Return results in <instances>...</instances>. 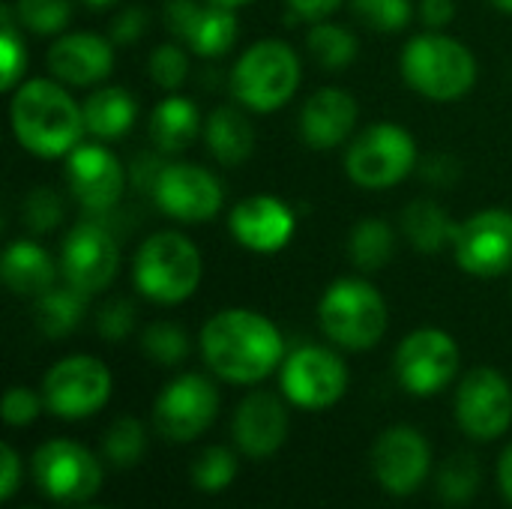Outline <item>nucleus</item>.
<instances>
[{"label":"nucleus","instance_id":"obj_47","mask_svg":"<svg viewBox=\"0 0 512 509\" xmlns=\"http://www.w3.org/2000/svg\"><path fill=\"white\" fill-rule=\"evenodd\" d=\"M0 459H3V501H9L18 489V480H21V465H18V456L9 444L0 447Z\"/></svg>","mask_w":512,"mask_h":509},{"label":"nucleus","instance_id":"obj_4","mask_svg":"<svg viewBox=\"0 0 512 509\" xmlns=\"http://www.w3.org/2000/svg\"><path fill=\"white\" fill-rule=\"evenodd\" d=\"M204 276L201 249L183 231L150 234L132 258V282L141 297L156 306L186 303Z\"/></svg>","mask_w":512,"mask_h":509},{"label":"nucleus","instance_id":"obj_13","mask_svg":"<svg viewBox=\"0 0 512 509\" xmlns=\"http://www.w3.org/2000/svg\"><path fill=\"white\" fill-rule=\"evenodd\" d=\"M219 414V390L207 375H180L162 387L153 405L156 432L174 444L201 438Z\"/></svg>","mask_w":512,"mask_h":509},{"label":"nucleus","instance_id":"obj_11","mask_svg":"<svg viewBox=\"0 0 512 509\" xmlns=\"http://www.w3.org/2000/svg\"><path fill=\"white\" fill-rule=\"evenodd\" d=\"M279 384L285 399L303 411L333 408L348 390L345 360L321 345H303L291 351L279 369Z\"/></svg>","mask_w":512,"mask_h":509},{"label":"nucleus","instance_id":"obj_32","mask_svg":"<svg viewBox=\"0 0 512 509\" xmlns=\"http://www.w3.org/2000/svg\"><path fill=\"white\" fill-rule=\"evenodd\" d=\"M15 21L33 36H60L69 30L75 6L72 0H15Z\"/></svg>","mask_w":512,"mask_h":509},{"label":"nucleus","instance_id":"obj_26","mask_svg":"<svg viewBox=\"0 0 512 509\" xmlns=\"http://www.w3.org/2000/svg\"><path fill=\"white\" fill-rule=\"evenodd\" d=\"M201 132H204V117L189 96L168 93L150 111L147 135H150V144L156 147V153L177 156V153L189 150Z\"/></svg>","mask_w":512,"mask_h":509},{"label":"nucleus","instance_id":"obj_5","mask_svg":"<svg viewBox=\"0 0 512 509\" xmlns=\"http://www.w3.org/2000/svg\"><path fill=\"white\" fill-rule=\"evenodd\" d=\"M303 78V63L294 45L285 39L252 42L231 66V96L255 114H273L285 108Z\"/></svg>","mask_w":512,"mask_h":509},{"label":"nucleus","instance_id":"obj_8","mask_svg":"<svg viewBox=\"0 0 512 509\" xmlns=\"http://www.w3.org/2000/svg\"><path fill=\"white\" fill-rule=\"evenodd\" d=\"M60 279L84 294L111 288L120 270V243L105 216L78 219L60 243Z\"/></svg>","mask_w":512,"mask_h":509},{"label":"nucleus","instance_id":"obj_50","mask_svg":"<svg viewBox=\"0 0 512 509\" xmlns=\"http://www.w3.org/2000/svg\"><path fill=\"white\" fill-rule=\"evenodd\" d=\"M498 12H507V15H512V0H489Z\"/></svg>","mask_w":512,"mask_h":509},{"label":"nucleus","instance_id":"obj_38","mask_svg":"<svg viewBox=\"0 0 512 509\" xmlns=\"http://www.w3.org/2000/svg\"><path fill=\"white\" fill-rule=\"evenodd\" d=\"M189 69H192L189 48L180 42H162L147 57V72L153 84L162 87L165 93H177L189 81Z\"/></svg>","mask_w":512,"mask_h":509},{"label":"nucleus","instance_id":"obj_43","mask_svg":"<svg viewBox=\"0 0 512 509\" xmlns=\"http://www.w3.org/2000/svg\"><path fill=\"white\" fill-rule=\"evenodd\" d=\"M147 24H150V12L144 6H123L108 24V36L114 45H132L147 33Z\"/></svg>","mask_w":512,"mask_h":509},{"label":"nucleus","instance_id":"obj_51","mask_svg":"<svg viewBox=\"0 0 512 509\" xmlns=\"http://www.w3.org/2000/svg\"><path fill=\"white\" fill-rule=\"evenodd\" d=\"M90 9H105V6H114V3H120V0H84Z\"/></svg>","mask_w":512,"mask_h":509},{"label":"nucleus","instance_id":"obj_19","mask_svg":"<svg viewBox=\"0 0 512 509\" xmlns=\"http://www.w3.org/2000/svg\"><path fill=\"white\" fill-rule=\"evenodd\" d=\"M228 231L243 249L255 255H276L291 243L297 231V216L279 195L255 192L231 207Z\"/></svg>","mask_w":512,"mask_h":509},{"label":"nucleus","instance_id":"obj_21","mask_svg":"<svg viewBox=\"0 0 512 509\" xmlns=\"http://www.w3.org/2000/svg\"><path fill=\"white\" fill-rule=\"evenodd\" d=\"M114 42L90 30H66L54 36L45 63L51 78L66 87H93L114 72Z\"/></svg>","mask_w":512,"mask_h":509},{"label":"nucleus","instance_id":"obj_9","mask_svg":"<svg viewBox=\"0 0 512 509\" xmlns=\"http://www.w3.org/2000/svg\"><path fill=\"white\" fill-rule=\"evenodd\" d=\"M462 366L459 342L441 327H420L408 333L393 357L396 378L411 396H435L447 390Z\"/></svg>","mask_w":512,"mask_h":509},{"label":"nucleus","instance_id":"obj_27","mask_svg":"<svg viewBox=\"0 0 512 509\" xmlns=\"http://www.w3.org/2000/svg\"><path fill=\"white\" fill-rule=\"evenodd\" d=\"M84 126L87 135L96 141H117L132 132L138 120V99L117 84L96 87L84 102Z\"/></svg>","mask_w":512,"mask_h":509},{"label":"nucleus","instance_id":"obj_7","mask_svg":"<svg viewBox=\"0 0 512 509\" xmlns=\"http://www.w3.org/2000/svg\"><path fill=\"white\" fill-rule=\"evenodd\" d=\"M414 168L417 141L405 126L393 120L369 123L348 141L345 174L360 189H393L408 180Z\"/></svg>","mask_w":512,"mask_h":509},{"label":"nucleus","instance_id":"obj_1","mask_svg":"<svg viewBox=\"0 0 512 509\" xmlns=\"http://www.w3.org/2000/svg\"><path fill=\"white\" fill-rule=\"evenodd\" d=\"M207 369L228 384H258L285 363V339L279 327L255 309H222L198 336Z\"/></svg>","mask_w":512,"mask_h":509},{"label":"nucleus","instance_id":"obj_28","mask_svg":"<svg viewBox=\"0 0 512 509\" xmlns=\"http://www.w3.org/2000/svg\"><path fill=\"white\" fill-rule=\"evenodd\" d=\"M456 231L459 225L435 198H414L402 207V234L423 255H438L447 246L453 249Z\"/></svg>","mask_w":512,"mask_h":509},{"label":"nucleus","instance_id":"obj_23","mask_svg":"<svg viewBox=\"0 0 512 509\" xmlns=\"http://www.w3.org/2000/svg\"><path fill=\"white\" fill-rule=\"evenodd\" d=\"M231 438L237 450L249 459H267L279 453L288 438V408L273 393H249L231 423Z\"/></svg>","mask_w":512,"mask_h":509},{"label":"nucleus","instance_id":"obj_42","mask_svg":"<svg viewBox=\"0 0 512 509\" xmlns=\"http://www.w3.org/2000/svg\"><path fill=\"white\" fill-rule=\"evenodd\" d=\"M42 405L45 399L27 387H12L6 396H3V420L6 426L12 429H21V426H30L39 414H42Z\"/></svg>","mask_w":512,"mask_h":509},{"label":"nucleus","instance_id":"obj_35","mask_svg":"<svg viewBox=\"0 0 512 509\" xmlns=\"http://www.w3.org/2000/svg\"><path fill=\"white\" fill-rule=\"evenodd\" d=\"M66 219V204H63V195L51 186H36L24 195L21 201V225L33 234V237H42V234H51L63 225Z\"/></svg>","mask_w":512,"mask_h":509},{"label":"nucleus","instance_id":"obj_25","mask_svg":"<svg viewBox=\"0 0 512 509\" xmlns=\"http://www.w3.org/2000/svg\"><path fill=\"white\" fill-rule=\"evenodd\" d=\"M207 153L222 165V168H237L252 159L255 153V126L243 105H219L204 117V132H201Z\"/></svg>","mask_w":512,"mask_h":509},{"label":"nucleus","instance_id":"obj_29","mask_svg":"<svg viewBox=\"0 0 512 509\" xmlns=\"http://www.w3.org/2000/svg\"><path fill=\"white\" fill-rule=\"evenodd\" d=\"M87 300H90V294H84L75 285L60 279L54 288H48L45 294H39L33 300V321H36L39 333L54 342L75 333L87 315Z\"/></svg>","mask_w":512,"mask_h":509},{"label":"nucleus","instance_id":"obj_15","mask_svg":"<svg viewBox=\"0 0 512 509\" xmlns=\"http://www.w3.org/2000/svg\"><path fill=\"white\" fill-rule=\"evenodd\" d=\"M156 207L180 225H204L210 222L222 204L225 189L213 171L195 162H168L153 186Z\"/></svg>","mask_w":512,"mask_h":509},{"label":"nucleus","instance_id":"obj_48","mask_svg":"<svg viewBox=\"0 0 512 509\" xmlns=\"http://www.w3.org/2000/svg\"><path fill=\"white\" fill-rule=\"evenodd\" d=\"M498 486H501L504 498L512 504V444L504 450V456L498 462Z\"/></svg>","mask_w":512,"mask_h":509},{"label":"nucleus","instance_id":"obj_36","mask_svg":"<svg viewBox=\"0 0 512 509\" xmlns=\"http://www.w3.org/2000/svg\"><path fill=\"white\" fill-rule=\"evenodd\" d=\"M144 450H147V435H144L141 420H135V417H120L105 432L102 453H105V459L114 468H132V465H138L141 456H144Z\"/></svg>","mask_w":512,"mask_h":509},{"label":"nucleus","instance_id":"obj_46","mask_svg":"<svg viewBox=\"0 0 512 509\" xmlns=\"http://www.w3.org/2000/svg\"><path fill=\"white\" fill-rule=\"evenodd\" d=\"M285 3H288V9H291L300 21L315 24V21L330 18L345 0H285Z\"/></svg>","mask_w":512,"mask_h":509},{"label":"nucleus","instance_id":"obj_6","mask_svg":"<svg viewBox=\"0 0 512 509\" xmlns=\"http://www.w3.org/2000/svg\"><path fill=\"white\" fill-rule=\"evenodd\" d=\"M318 324L333 345L345 351H369L384 339L390 309L384 294L369 279L342 276L321 294Z\"/></svg>","mask_w":512,"mask_h":509},{"label":"nucleus","instance_id":"obj_10","mask_svg":"<svg viewBox=\"0 0 512 509\" xmlns=\"http://www.w3.org/2000/svg\"><path fill=\"white\" fill-rule=\"evenodd\" d=\"M45 408L63 420H84L105 408L111 399V372L90 354L57 360L42 381Z\"/></svg>","mask_w":512,"mask_h":509},{"label":"nucleus","instance_id":"obj_16","mask_svg":"<svg viewBox=\"0 0 512 509\" xmlns=\"http://www.w3.org/2000/svg\"><path fill=\"white\" fill-rule=\"evenodd\" d=\"M33 477L39 489L57 504L90 501L102 486V468L96 456L66 438L48 441L33 456Z\"/></svg>","mask_w":512,"mask_h":509},{"label":"nucleus","instance_id":"obj_34","mask_svg":"<svg viewBox=\"0 0 512 509\" xmlns=\"http://www.w3.org/2000/svg\"><path fill=\"white\" fill-rule=\"evenodd\" d=\"M141 351L156 363V366H180L189 351H192V342H189V333L174 324V321H153L144 327L141 333Z\"/></svg>","mask_w":512,"mask_h":509},{"label":"nucleus","instance_id":"obj_49","mask_svg":"<svg viewBox=\"0 0 512 509\" xmlns=\"http://www.w3.org/2000/svg\"><path fill=\"white\" fill-rule=\"evenodd\" d=\"M210 3H216V6H228V9H240V6H246V3H252V0H210Z\"/></svg>","mask_w":512,"mask_h":509},{"label":"nucleus","instance_id":"obj_39","mask_svg":"<svg viewBox=\"0 0 512 509\" xmlns=\"http://www.w3.org/2000/svg\"><path fill=\"white\" fill-rule=\"evenodd\" d=\"M477 486H480V465L474 456H453L444 468H441V477H438V492L447 504L453 507H462L468 504L474 495H477Z\"/></svg>","mask_w":512,"mask_h":509},{"label":"nucleus","instance_id":"obj_37","mask_svg":"<svg viewBox=\"0 0 512 509\" xmlns=\"http://www.w3.org/2000/svg\"><path fill=\"white\" fill-rule=\"evenodd\" d=\"M351 15L375 33H402L414 18V0H348Z\"/></svg>","mask_w":512,"mask_h":509},{"label":"nucleus","instance_id":"obj_17","mask_svg":"<svg viewBox=\"0 0 512 509\" xmlns=\"http://www.w3.org/2000/svg\"><path fill=\"white\" fill-rule=\"evenodd\" d=\"M162 18L171 36L204 60L225 57L240 36L237 9L216 6L210 0H165Z\"/></svg>","mask_w":512,"mask_h":509},{"label":"nucleus","instance_id":"obj_14","mask_svg":"<svg viewBox=\"0 0 512 509\" xmlns=\"http://www.w3.org/2000/svg\"><path fill=\"white\" fill-rule=\"evenodd\" d=\"M456 264L477 279H498L512 270V210L489 207L459 222L453 240Z\"/></svg>","mask_w":512,"mask_h":509},{"label":"nucleus","instance_id":"obj_2","mask_svg":"<svg viewBox=\"0 0 512 509\" xmlns=\"http://www.w3.org/2000/svg\"><path fill=\"white\" fill-rule=\"evenodd\" d=\"M9 126L15 141L39 159H66L87 135L84 108L57 78H27L12 90Z\"/></svg>","mask_w":512,"mask_h":509},{"label":"nucleus","instance_id":"obj_31","mask_svg":"<svg viewBox=\"0 0 512 509\" xmlns=\"http://www.w3.org/2000/svg\"><path fill=\"white\" fill-rule=\"evenodd\" d=\"M306 48L312 54V60L321 66V69H345L357 60L360 54V42L354 36L351 27L345 24H336L330 18L324 21H315L306 33Z\"/></svg>","mask_w":512,"mask_h":509},{"label":"nucleus","instance_id":"obj_40","mask_svg":"<svg viewBox=\"0 0 512 509\" xmlns=\"http://www.w3.org/2000/svg\"><path fill=\"white\" fill-rule=\"evenodd\" d=\"M237 477V459L225 447H210L198 456L192 468V480L201 492H222Z\"/></svg>","mask_w":512,"mask_h":509},{"label":"nucleus","instance_id":"obj_41","mask_svg":"<svg viewBox=\"0 0 512 509\" xmlns=\"http://www.w3.org/2000/svg\"><path fill=\"white\" fill-rule=\"evenodd\" d=\"M135 321H138V312H135L132 300L114 297L96 312V333L105 342H123L135 333Z\"/></svg>","mask_w":512,"mask_h":509},{"label":"nucleus","instance_id":"obj_18","mask_svg":"<svg viewBox=\"0 0 512 509\" xmlns=\"http://www.w3.org/2000/svg\"><path fill=\"white\" fill-rule=\"evenodd\" d=\"M456 420L474 441L501 438L512 423L510 381L492 366L471 369L456 390Z\"/></svg>","mask_w":512,"mask_h":509},{"label":"nucleus","instance_id":"obj_33","mask_svg":"<svg viewBox=\"0 0 512 509\" xmlns=\"http://www.w3.org/2000/svg\"><path fill=\"white\" fill-rule=\"evenodd\" d=\"M0 63H3V75H0V87L3 93H12L27 72V45H24V30L15 21L12 6H0Z\"/></svg>","mask_w":512,"mask_h":509},{"label":"nucleus","instance_id":"obj_24","mask_svg":"<svg viewBox=\"0 0 512 509\" xmlns=\"http://www.w3.org/2000/svg\"><path fill=\"white\" fill-rule=\"evenodd\" d=\"M0 279L15 297L36 300L39 294H45L60 282V261H54V255L42 243L21 237L3 249Z\"/></svg>","mask_w":512,"mask_h":509},{"label":"nucleus","instance_id":"obj_44","mask_svg":"<svg viewBox=\"0 0 512 509\" xmlns=\"http://www.w3.org/2000/svg\"><path fill=\"white\" fill-rule=\"evenodd\" d=\"M456 0H417V18L426 30H447L456 18Z\"/></svg>","mask_w":512,"mask_h":509},{"label":"nucleus","instance_id":"obj_20","mask_svg":"<svg viewBox=\"0 0 512 509\" xmlns=\"http://www.w3.org/2000/svg\"><path fill=\"white\" fill-rule=\"evenodd\" d=\"M432 468V450L429 441L411 429V426H393L387 429L372 450V471L375 480L396 498L414 495Z\"/></svg>","mask_w":512,"mask_h":509},{"label":"nucleus","instance_id":"obj_45","mask_svg":"<svg viewBox=\"0 0 512 509\" xmlns=\"http://www.w3.org/2000/svg\"><path fill=\"white\" fill-rule=\"evenodd\" d=\"M162 168H165V162H162L159 156H135V162H132V168H129V183H132L138 192L144 189V192L153 195V186H156Z\"/></svg>","mask_w":512,"mask_h":509},{"label":"nucleus","instance_id":"obj_22","mask_svg":"<svg viewBox=\"0 0 512 509\" xmlns=\"http://www.w3.org/2000/svg\"><path fill=\"white\" fill-rule=\"evenodd\" d=\"M357 120H360V105H357L354 93L345 87L327 84L306 96L300 117H297V129H300V138L306 147L336 150L357 135L354 132Z\"/></svg>","mask_w":512,"mask_h":509},{"label":"nucleus","instance_id":"obj_12","mask_svg":"<svg viewBox=\"0 0 512 509\" xmlns=\"http://www.w3.org/2000/svg\"><path fill=\"white\" fill-rule=\"evenodd\" d=\"M129 183L123 162L105 147V141H81L66 156V189L87 216H108Z\"/></svg>","mask_w":512,"mask_h":509},{"label":"nucleus","instance_id":"obj_3","mask_svg":"<svg viewBox=\"0 0 512 509\" xmlns=\"http://www.w3.org/2000/svg\"><path fill=\"white\" fill-rule=\"evenodd\" d=\"M405 84L429 102H456L477 84L474 51L444 30H426L405 42L399 57Z\"/></svg>","mask_w":512,"mask_h":509},{"label":"nucleus","instance_id":"obj_30","mask_svg":"<svg viewBox=\"0 0 512 509\" xmlns=\"http://www.w3.org/2000/svg\"><path fill=\"white\" fill-rule=\"evenodd\" d=\"M396 243V228L387 219L366 216L348 234V258L360 273H378L393 261Z\"/></svg>","mask_w":512,"mask_h":509}]
</instances>
